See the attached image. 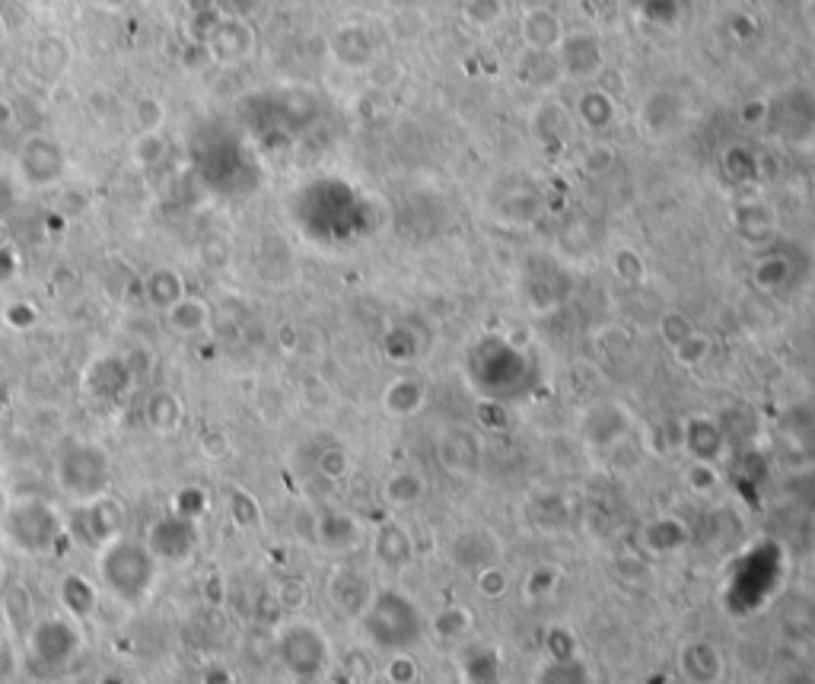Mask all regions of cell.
I'll return each instance as SVG.
<instances>
[{"label":"cell","instance_id":"obj_14","mask_svg":"<svg viewBox=\"0 0 815 684\" xmlns=\"http://www.w3.org/2000/svg\"><path fill=\"white\" fill-rule=\"evenodd\" d=\"M207 322H211V306H207L204 300H198V296H182L176 306L166 309V325L182 338L201 335V331L207 328Z\"/></svg>","mask_w":815,"mask_h":684},{"label":"cell","instance_id":"obj_29","mask_svg":"<svg viewBox=\"0 0 815 684\" xmlns=\"http://www.w3.org/2000/svg\"><path fill=\"white\" fill-rule=\"evenodd\" d=\"M717 481L720 478H717V471L710 468V462H695V465H691V471H688V484L698 487V490L701 487H717Z\"/></svg>","mask_w":815,"mask_h":684},{"label":"cell","instance_id":"obj_20","mask_svg":"<svg viewBox=\"0 0 815 684\" xmlns=\"http://www.w3.org/2000/svg\"><path fill=\"white\" fill-rule=\"evenodd\" d=\"M0 615H4L7 627H13L16 634H29V627L36 624V618H32V595L29 589L23 586H10L4 589V595H0Z\"/></svg>","mask_w":815,"mask_h":684},{"label":"cell","instance_id":"obj_6","mask_svg":"<svg viewBox=\"0 0 815 684\" xmlns=\"http://www.w3.org/2000/svg\"><path fill=\"white\" fill-rule=\"evenodd\" d=\"M29 653L45 669H64L71 665L74 656L80 653L83 646V634H80V621L74 618H42L29 627L26 634Z\"/></svg>","mask_w":815,"mask_h":684},{"label":"cell","instance_id":"obj_13","mask_svg":"<svg viewBox=\"0 0 815 684\" xmlns=\"http://www.w3.org/2000/svg\"><path fill=\"white\" fill-rule=\"evenodd\" d=\"M185 420V405L176 392L169 389H156L147 395L144 401V424L153 430V433H172L179 430Z\"/></svg>","mask_w":815,"mask_h":684},{"label":"cell","instance_id":"obj_27","mask_svg":"<svg viewBox=\"0 0 815 684\" xmlns=\"http://www.w3.org/2000/svg\"><path fill=\"white\" fill-rule=\"evenodd\" d=\"M465 627H468V611L465 608H449L446 615L437 621V630L443 637H456V634H462Z\"/></svg>","mask_w":815,"mask_h":684},{"label":"cell","instance_id":"obj_9","mask_svg":"<svg viewBox=\"0 0 815 684\" xmlns=\"http://www.w3.org/2000/svg\"><path fill=\"white\" fill-rule=\"evenodd\" d=\"M449 554H453V560L462 567V570H472L475 576L481 570H488L497 564V557H500V545H497V538L491 532H484V529H465L453 538V545H449Z\"/></svg>","mask_w":815,"mask_h":684},{"label":"cell","instance_id":"obj_12","mask_svg":"<svg viewBox=\"0 0 815 684\" xmlns=\"http://www.w3.org/2000/svg\"><path fill=\"white\" fill-rule=\"evenodd\" d=\"M312 538H316L328 554H344V551H351L357 541H360V525L348 513L332 510V513H322L316 519Z\"/></svg>","mask_w":815,"mask_h":684},{"label":"cell","instance_id":"obj_1","mask_svg":"<svg viewBox=\"0 0 815 684\" xmlns=\"http://www.w3.org/2000/svg\"><path fill=\"white\" fill-rule=\"evenodd\" d=\"M156 580H160V557L141 538L118 535L96 551V583L121 605H144L156 589Z\"/></svg>","mask_w":815,"mask_h":684},{"label":"cell","instance_id":"obj_2","mask_svg":"<svg viewBox=\"0 0 815 684\" xmlns=\"http://www.w3.org/2000/svg\"><path fill=\"white\" fill-rule=\"evenodd\" d=\"M0 535H4V541L16 551H23L29 557H45V554H55L71 532H67V522L51 500L20 497L4 510Z\"/></svg>","mask_w":815,"mask_h":684},{"label":"cell","instance_id":"obj_5","mask_svg":"<svg viewBox=\"0 0 815 684\" xmlns=\"http://www.w3.org/2000/svg\"><path fill=\"white\" fill-rule=\"evenodd\" d=\"M277 656H281L284 669L300 681H316L325 669L332 650H328L325 634L309 621H290L277 634Z\"/></svg>","mask_w":815,"mask_h":684},{"label":"cell","instance_id":"obj_7","mask_svg":"<svg viewBox=\"0 0 815 684\" xmlns=\"http://www.w3.org/2000/svg\"><path fill=\"white\" fill-rule=\"evenodd\" d=\"M121 522H125V510L115 497H99L93 503H80L74 506V525H67V532L80 538L83 545H90L99 551L102 545H109L112 538L121 535Z\"/></svg>","mask_w":815,"mask_h":684},{"label":"cell","instance_id":"obj_16","mask_svg":"<svg viewBox=\"0 0 815 684\" xmlns=\"http://www.w3.org/2000/svg\"><path fill=\"white\" fill-rule=\"evenodd\" d=\"M328 592H332V599H335L338 608L354 611V615H360V611L367 608V602H370V586L357 570H338L332 576V586H328Z\"/></svg>","mask_w":815,"mask_h":684},{"label":"cell","instance_id":"obj_18","mask_svg":"<svg viewBox=\"0 0 815 684\" xmlns=\"http://www.w3.org/2000/svg\"><path fill=\"white\" fill-rule=\"evenodd\" d=\"M227 516H230V522L236 525L239 532H258V529H262V522H265L262 506H258V500L249 494L246 487H230L227 490Z\"/></svg>","mask_w":815,"mask_h":684},{"label":"cell","instance_id":"obj_19","mask_svg":"<svg viewBox=\"0 0 815 684\" xmlns=\"http://www.w3.org/2000/svg\"><path fill=\"white\" fill-rule=\"evenodd\" d=\"M144 293H147V300L156 309L166 312L169 306H176L182 296H185V284H182V277L172 271V268H156L144 280Z\"/></svg>","mask_w":815,"mask_h":684},{"label":"cell","instance_id":"obj_8","mask_svg":"<svg viewBox=\"0 0 815 684\" xmlns=\"http://www.w3.org/2000/svg\"><path fill=\"white\" fill-rule=\"evenodd\" d=\"M150 551L160 560H185L198 548V522L182 516H166L150 529Z\"/></svg>","mask_w":815,"mask_h":684},{"label":"cell","instance_id":"obj_15","mask_svg":"<svg viewBox=\"0 0 815 684\" xmlns=\"http://www.w3.org/2000/svg\"><path fill=\"white\" fill-rule=\"evenodd\" d=\"M373 548H376L379 564H386L389 570H398V567H405L411 557V538L398 522H386L383 529L376 532Z\"/></svg>","mask_w":815,"mask_h":684},{"label":"cell","instance_id":"obj_11","mask_svg":"<svg viewBox=\"0 0 815 684\" xmlns=\"http://www.w3.org/2000/svg\"><path fill=\"white\" fill-rule=\"evenodd\" d=\"M481 459V446L475 440V433L468 430H449L440 440V465L446 471H453L456 478H472L478 471Z\"/></svg>","mask_w":815,"mask_h":684},{"label":"cell","instance_id":"obj_30","mask_svg":"<svg viewBox=\"0 0 815 684\" xmlns=\"http://www.w3.org/2000/svg\"><path fill=\"white\" fill-rule=\"evenodd\" d=\"M204 592H207V599H211L214 605H220V599H223V580H220V573H214L211 580L204 583Z\"/></svg>","mask_w":815,"mask_h":684},{"label":"cell","instance_id":"obj_4","mask_svg":"<svg viewBox=\"0 0 815 684\" xmlns=\"http://www.w3.org/2000/svg\"><path fill=\"white\" fill-rule=\"evenodd\" d=\"M363 634H367L379 650H405L418 640L424 618L411 595L398 589H379L370 595L367 608L360 611Z\"/></svg>","mask_w":815,"mask_h":684},{"label":"cell","instance_id":"obj_21","mask_svg":"<svg viewBox=\"0 0 815 684\" xmlns=\"http://www.w3.org/2000/svg\"><path fill=\"white\" fill-rule=\"evenodd\" d=\"M424 494V481L418 475H411V471H398L386 481V500L392 506H411L418 503Z\"/></svg>","mask_w":815,"mask_h":684},{"label":"cell","instance_id":"obj_10","mask_svg":"<svg viewBox=\"0 0 815 684\" xmlns=\"http://www.w3.org/2000/svg\"><path fill=\"white\" fill-rule=\"evenodd\" d=\"M58 602L67 611V618L86 621L96 615V608L102 602V589L96 580L83 573H64L58 580Z\"/></svg>","mask_w":815,"mask_h":684},{"label":"cell","instance_id":"obj_22","mask_svg":"<svg viewBox=\"0 0 815 684\" xmlns=\"http://www.w3.org/2000/svg\"><path fill=\"white\" fill-rule=\"evenodd\" d=\"M172 500H176V503H172V513L182 516V519L198 522L207 513V490L198 487V484H185Z\"/></svg>","mask_w":815,"mask_h":684},{"label":"cell","instance_id":"obj_31","mask_svg":"<svg viewBox=\"0 0 815 684\" xmlns=\"http://www.w3.org/2000/svg\"><path fill=\"white\" fill-rule=\"evenodd\" d=\"M7 576H10V564H7V557L4 551H0V592L7 589Z\"/></svg>","mask_w":815,"mask_h":684},{"label":"cell","instance_id":"obj_3","mask_svg":"<svg viewBox=\"0 0 815 684\" xmlns=\"http://www.w3.org/2000/svg\"><path fill=\"white\" fill-rule=\"evenodd\" d=\"M55 484L74 506L93 503L109 494L112 459L106 446L90 440H74L55 455Z\"/></svg>","mask_w":815,"mask_h":684},{"label":"cell","instance_id":"obj_23","mask_svg":"<svg viewBox=\"0 0 815 684\" xmlns=\"http://www.w3.org/2000/svg\"><path fill=\"white\" fill-rule=\"evenodd\" d=\"M424 401V389L421 385H411V382H395L392 389L386 392V408L392 414H411L418 411Z\"/></svg>","mask_w":815,"mask_h":684},{"label":"cell","instance_id":"obj_25","mask_svg":"<svg viewBox=\"0 0 815 684\" xmlns=\"http://www.w3.org/2000/svg\"><path fill=\"white\" fill-rule=\"evenodd\" d=\"M348 468H351V462H348V452L338 449V446H328V449L319 455V471H322V475H325L328 481H338V478H344V475H348Z\"/></svg>","mask_w":815,"mask_h":684},{"label":"cell","instance_id":"obj_26","mask_svg":"<svg viewBox=\"0 0 815 684\" xmlns=\"http://www.w3.org/2000/svg\"><path fill=\"white\" fill-rule=\"evenodd\" d=\"M306 599H309V586L297 580V576H287V580H281V586H277V602L290 611H297Z\"/></svg>","mask_w":815,"mask_h":684},{"label":"cell","instance_id":"obj_32","mask_svg":"<svg viewBox=\"0 0 815 684\" xmlns=\"http://www.w3.org/2000/svg\"><path fill=\"white\" fill-rule=\"evenodd\" d=\"M7 121H10V105L0 102V125H7Z\"/></svg>","mask_w":815,"mask_h":684},{"label":"cell","instance_id":"obj_28","mask_svg":"<svg viewBox=\"0 0 815 684\" xmlns=\"http://www.w3.org/2000/svg\"><path fill=\"white\" fill-rule=\"evenodd\" d=\"M4 319H7L13 328H29L32 322H36V306H29V303H13V306H7Z\"/></svg>","mask_w":815,"mask_h":684},{"label":"cell","instance_id":"obj_17","mask_svg":"<svg viewBox=\"0 0 815 684\" xmlns=\"http://www.w3.org/2000/svg\"><path fill=\"white\" fill-rule=\"evenodd\" d=\"M685 443L698 462H714L723 449V427L710 417H695L685 430Z\"/></svg>","mask_w":815,"mask_h":684},{"label":"cell","instance_id":"obj_24","mask_svg":"<svg viewBox=\"0 0 815 684\" xmlns=\"http://www.w3.org/2000/svg\"><path fill=\"white\" fill-rule=\"evenodd\" d=\"M198 452L204 455V459H211V462L227 459V455L233 452L230 433H227V430H220V427H207V430H201V436H198Z\"/></svg>","mask_w":815,"mask_h":684}]
</instances>
